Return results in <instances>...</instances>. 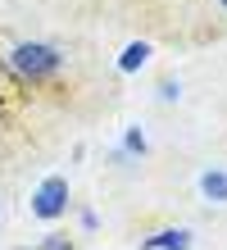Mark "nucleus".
Returning a JSON list of instances; mask_svg holds the SVG:
<instances>
[{
	"label": "nucleus",
	"instance_id": "obj_1",
	"mask_svg": "<svg viewBox=\"0 0 227 250\" xmlns=\"http://www.w3.org/2000/svg\"><path fill=\"white\" fill-rule=\"evenodd\" d=\"M9 64H14V73H19V78L45 82V78H55V73L64 68V55H59L55 46H45V41H23V46H14Z\"/></svg>",
	"mask_w": 227,
	"mask_h": 250
},
{
	"label": "nucleus",
	"instance_id": "obj_2",
	"mask_svg": "<svg viewBox=\"0 0 227 250\" xmlns=\"http://www.w3.org/2000/svg\"><path fill=\"white\" fill-rule=\"evenodd\" d=\"M32 214L45 218V223H55V218H64L68 214V178H45L37 191H32Z\"/></svg>",
	"mask_w": 227,
	"mask_h": 250
},
{
	"label": "nucleus",
	"instance_id": "obj_3",
	"mask_svg": "<svg viewBox=\"0 0 227 250\" xmlns=\"http://www.w3.org/2000/svg\"><path fill=\"white\" fill-rule=\"evenodd\" d=\"M141 250H191V232L186 228H164L150 241H141Z\"/></svg>",
	"mask_w": 227,
	"mask_h": 250
},
{
	"label": "nucleus",
	"instance_id": "obj_4",
	"mask_svg": "<svg viewBox=\"0 0 227 250\" xmlns=\"http://www.w3.org/2000/svg\"><path fill=\"white\" fill-rule=\"evenodd\" d=\"M200 196H205L209 205H227V173H223V168L200 173Z\"/></svg>",
	"mask_w": 227,
	"mask_h": 250
},
{
	"label": "nucleus",
	"instance_id": "obj_5",
	"mask_svg": "<svg viewBox=\"0 0 227 250\" xmlns=\"http://www.w3.org/2000/svg\"><path fill=\"white\" fill-rule=\"evenodd\" d=\"M145 60H150V46H145V41H132V46L123 50V60H118V68H123V73H136Z\"/></svg>",
	"mask_w": 227,
	"mask_h": 250
},
{
	"label": "nucleus",
	"instance_id": "obj_6",
	"mask_svg": "<svg viewBox=\"0 0 227 250\" xmlns=\"http://www.w3.org/2000/svg\"><path fill=\"white\" fill-rule=\"evenodd\" d=\"M127 150H132V155H145V137H141V132H136V127L127 132Z\"/></svg>",
	"mask_w": 227,
	"mask_h": 250
},
{
	"label": "nucleus",
	"instance_id": "obj_7",
	"mask_svg": "<svg viewBox=\"0 0 227 250\" xmlns=\"http://www.w3.org/2000/svg\"><path fill=\"white\" fill-rule=\"evenodd\" d=\"M218 9H223V14H227V0H218Z\"/></svg>",
	"mask_w": 227,
	"mask_h": 250
}]
</instances>
